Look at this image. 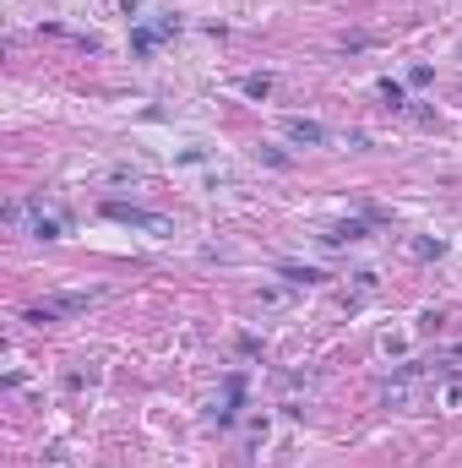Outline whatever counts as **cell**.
I'll return each mask as SVG.
<instances>
[{
	"label": "cell",
	"mask_w": 462,
	"mask_h": 468,
	"mask_svg": "<svg viewBox=\"0 0 462 468\" xmlns=\"http://www.w3.org/2000/svg\"><path fill=\"white\" fill-rule=\"evenodd\" d=\"M120 224H136V229H153V234H169V224L164 218H153V212H136V207H109Z\"/></svg>",
	"instance_id": "obj_1"
},
{
	"label": "cell",
	"mask_w": 462,
	"mask_h": 468,
	"mask_svg": "<svg viewBox=\"0 0 462 468\" xmlns=\"http://www.w3.org/2000/svg\"><path fill=\"white\" fill-rule=\"evenodd\" d=\"M289 136H294V142H327V131H321V126H310V120H294Z\"/></svg>",
	"instance_id": "obj_2"
}]
</instances>
